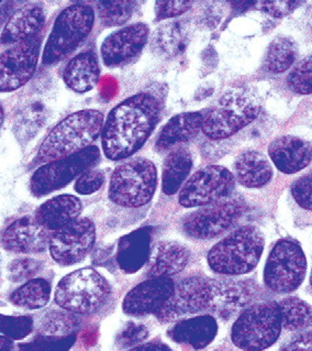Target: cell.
I'll list each match as a JSON object with an SVG mask.
<instances>
[{"instance_id":"obj_1","label":"cell","mask_w":312,"mask_h":351,"mask_svg":"<svg viewBox=\"0 0 312 351\" xmlns=\"http://www.w3.org/2000/svg\"><path fill=\"white\" fill-rule=\"evenodd\" d=\"M161 105L148 94L127 98L112 109L103 123L101 145L112 161L127 159L142 148L159 121Z\"/></svg>"},{"instance_id":"obj_2","label":"cell","mask_w":312,"mask_h":351,"mask_svg":"<svg viewBox=\"0 0 312 351\" xmlns=\"http://www.w3.org/2000/svg\"><path fill=\"white\" fill-rule=\"evenodd\" d=\"M251 296L248 285L241 282L192 276L175 285L173 294L156 316L168 323L204 311L231 314L246 306Z\"/></svg>"},{"instance_id":"obj_3","label":"cell","mask_w":312,"mask_h":351,"mask_svg":"<svg viewBox=\"0 0 312 351\" xmlns=\"http://www.w3.org/2000/svg\"><path fill=\"white\" fill-rule=\"evenodd\" d=\"M103 123V114L95 109L70 114L47 136L38 151L36 161L50 163L85 150L101 136Z\"/></svg>"},{"instance_id":"obj_4","label":"cell","mask_w":312,"mask_h":351,"mask_svg":"<svg viewBox=\"0 0 312 351\" xmlns=\"http://www.w3.org/2000/svg\"><path fill=\"white\" fill-rule=\"evenodd\" d=\"M264 236L259 228L243 226L212 247L207 260L213 272L242 276L255 269L264 250Z\"/></svg>"},{"instance_id":"obj_5","label":"cell","mask_w":312,"mask_h":351,"mask_svg":"<svg viewBox=\"0 0 312 351\" xmlns=\"http://www.w3.org/2000/svg\"><path fill=\"white\" fill-rule=\"evenodd\" d=\"M261 112V99L253 90L231 88L207 112L203 132L211 140L226 139L253 123Z\"/></svg>"},{"instance_id":"obj_6","label":"cell","mask_w":312,"mask_h":351,"mask_svg":"<svg viewBox=\"0 0 312 351\" xmlns=\"http://www.w3.org/2000/svg\"><path fill=\"white\" fill-rule=\"evenodd\" d=\"M112 289L95 269L76 270L65 276L56 287L54 300L61 308L72 314H92L106 303Z\"/></svg>"},{"instance_id":"obj_7","label":"cell","mask_w":312,"mask_h":351,"mask_svg":"<svg viewBox=\"0 0 312 351\" xmlns=\"http://www.w3.org/2000/svg\"><path fill=\"white\" fill-rule=\"evenodd\" d=\"M157 186V170L144 158L129 160L114 171L109 184L112 203L126 208L144 206L153 198Z\"/></svg>"},{"instance_id":"obj_8","label":"cell","mask_w":312,"mask_h":351,"mask_svg":"<svg viewBox=\"0 0 312 351\" xmlns=\"http://www.w3.org/2000/svg\"><path fill=\"white\" fill-rule=\"evenodd\" d=\"M282 328L278 304H254L233 324L232 341L244 351H263L276 343Z\"/></svg>"},{"instance_id":"obj_9","label":"cell","mask_w":312,"mask_h":351,"mask_svg":"<svg viewBox=\"0 0 312 351\" xmlns=\"http://www.w3.org/2000/svg\"><path fill=\"white\" fill-rule=\"evenodd\" d=\"M94 21L95 12L90 6L77 3L65 8L51 31L43 51V63L55 64L72 53L90 34Z\"/></svg>"},{"instance_id":"obj_10","label":"cell","mask_w":312,"mask_h":351,"mask_svg":"<svg viewBox=\"0 0 312 351\" xmlns=\"http://www.w3.org/2000/svg\"><path fill=\"white\" fill-rule=\"evenodd\" d=\"M307 274V259L300 245L291 240H279L270 251L265 265V285L276 293L297 290Z\"/></svg>"},{"instance_id":"obj_11","label":"cell","mask_w":312,"mask_h":351,"mask_svg":"<svg viewBox=\"0 0 312 351\" xmlns=\"http://www.w3.org/2000/svg\"><path fill=\"white\" fill-rule=\"evenodd\" d=\"M99 149L95 145H90L73 156L47 163L39 167L31 178V192L34 196L41 197L61 190L94 167L99 161Z\"/></svg>"},{"instance_id":"obj_12","label":"cell","mask_w":312,"mask_h":351,"mask_svg":"<svg viewBox=\"0 0 312 351\" xmlns=\"http://www.w3.org/2000/svg\"><path fill=\"white\" fill-rule=\"evenodd\" d=\"M246 208V203L240 197L229 196L188 215L183 229L194 239H213L232 228Z\"/></svg>"},{"instance_id":"obj_13","label":"cell","mask_w":312,"mask_h":351,"mask_svg":"<svg viewBox=\"0 0 312 351\" xmlns=\"http://www.w3.org/2000/svg\"><path fill=\"white\" fill-rule=\"evenodd\" d=\"M233 174L221 165H209L192 174L181 187L179 201L186 208L204 207L231 195Z\"/></svg>"},{"instance_id":"obj_14","label":"cell","mask_w":312,"mask_h":351,"mask_svg":"<svg viewBox=\"0 0 312 351\" xmlns=\"http://www.w3.org/2000/svg\"><path fill=\"white\" fill-rule=\"evenodd\" d=\"M96 241V227L88 218H78L52 234L51 256L61 265H76L90 254Z\"/></svg>"},{"instance_id":"obj_15","label":"cell","mask_w":312,"mask_h":351,"mask_svg":"<svg viewBox=\"0 0 312 351\" xmlns=\"http://www.w3.org/2000/svg\"><path fill=\"white\" fill-rule=\"evenodd\" d=\"M41 39L21 42L0 56V92H14L28 83L39 61Z\"/></svg>"},{"instance_id":"obj_16","label":"cell","mask_w":312,"mask_h":351,"mask_svg":"<svg viewBox=\"0 0 312 351\" xmlns=\"http://www.w3.org/2000/svg\"><path fill=\"white\" fill-rule=\"evenodd\" d=\"M150 29L145 23H134L110 34L101 45L103 61L107 66L126 64L144 48Z\"/></svg>"},{"instance_id":"obj_17","label":"cell","mask_w":312,"mask_h":351,"mask_svg":"<svg viewBox=\"0 0 312 351\" xmlns=\"http://www.w3.org/2000/svg\"><path fill=\"white\" fill-rule=\"evenodd\" d=\"M175 283L170 278H151L132 289L123 300L128 315L143 316L159 312L170 300Z\"/></svg>"},{"instance_id":"obj_18","label":"cell","mask_w":312,"mask_h":351,"mask_svg":"<svg viewBox=\"0 0 312 351\" xmlns=\"http://www.w3.org/2000/svg\"><path fill=\"white\" fill-rule=\"evenodd\" d=\"M1 243L7 250L17 254L42 252L50 243L48 230L36 218H19L3 232Z\"/></svg>"},{"instance_id":"obj_19","label":"cell","mask_w":312,"mask_h":351,"mask_svg":"<svg viewBox=\"0 0 312 351\" xmlns=\"http://www.w3.org/2000/svg\"><path fill=\"white\" fill-rule=\"evenodd\" d=\"M270 160L285 174L304 170L312 161V145L293 136L277 138L268 148Z\"/></svg>"},{"instance_id":"obj_20","label":"cell","mask_w":312,"mask_h":351,"mask_svg":"<svg viewBox=\"0 0 312 351\" xmlns=\"http://www.w3.org/2000/svg\"><path fill=\"white\" fill-rule=\"evenodd\" d=\"M45 23V14L41 7L29 5L12 14L1 34L3 45H18L39 36Z\"/></svg>"},{"instance_id":"obj_21","label":"cell","mask_w":312,"mask_h":351,"mask_svg":"<svg viewBox=\"0 0 312 351\" xmlns=\"http://www.w3.org/2000/svg\"><path fill=\"white\" fill-rule=\"evenodd\" d=\"M218 332V324L210 315L196 316L175 324L168 335L175 343L188 345L196 350L206 348L213 341Z\"/></svg>"},{"instance_id":"obj_22","label":"cell","mask_w":312,"mask_h":351,"mask_svg":"<svg viewBox=\"0 0 312 351\" xmlns=\"http://www.w3.org/2000/svg\"><path fill=\"white\" fill-rule=\"evenodd\" d=\"M81 210L83 205L76 196L59 195L38 208L36 219L48 232H57L78 219Z\"/></svg>"},{"instance_id":"obj_23","label":"cell","mask_w":312,"mask_h":351,"mask_svg":"<svg viewBox=\"0 0 312 351\" xmlns=\"http://www.w3.org/2000/svg\"><path fill=\"white\" fill-rule=\"evenodd\" d=\"M206 114L207 112H184L170 118L159 132L156 148L159 151L170 150L195 138L203 129Z\"/></svg>"},{"instance_id":"obj_24","label":"cell","mask_w":312,"mask_h":351,"mask_svg":"<svg viewBox=\"0 0 312 351\" xmlns=\"http://www.w3.org/2000/svg\"><path fill=\"white\" fill-rule=\"evenodd\" d=\"M148 260L150 278H170L186 268L190 252L181 243L161 241L155 245Z\"/></svg>"},{"instance_id":"obj_25","label":"cell","mask_w":312,"mask_h":351,"mask_svg":"<svg viewBox=\"0 0 312 351\" xmlns=\"http://www.w3.org/2000/svg\"><path fill=\"white\" fill-rule=\"evenodd\" d=\"M234 170L237 182L248 189L265 186L273 178V169L268 160L254 150L244 151L237 156Z\"/></svg>"},{"instance_id":"obj_26","label":"cell","mask_w":312,"mask_h":351,"mask_svg":"<svg viewBox=\"0 0 312 351\" xmlns=\"http://www.w3.org/2000/svg\"><path fill=\"white\" fill-rule=\"evenodd\" d=\"M150 229H138L127 234L119 243L117 261L127 274H134L142 268L150 258Z\"/></svg>"},{"instance_id":"obj_27","label":"cell","mask_w":312,"mask_h":351,"mask_svg":"<svg viewBox=\"0 0 312 351\" xmlns=\"http://www.w3.org/2000/svg\"><path fill=\"white\" fill-rule=\"evenodd\" d=\"M99 65L95 54L88 51L73 58L63 73L67 87L76 93H87L97 85L99 80Z\"/></svg>"},{"instance_id":"obj_28","label":"cell","mask_w":312,"mask_h":351,"mask_svg":"<svg viewBox=\"0 0 312 351\" xmlns=\"http://www.w3.org/2000/svg\"><path fill=\"white\" fill-rule=\"evenodd\" d=\"M192 167V156L190 151L177 147L170 151L164 162L162 176L163 192L173 195L181 190Z\"/></svg>"},{"instance_id":"obj_29","label":"cell","mask_w":312,"mask_h":351,"mask_svg":"<svg viewBox=\"0 0 312 351\" xmlns=\"http://www.w3.org/2000/svg\"><path fill=\"white\" fill-rule=\"evenodd\" d=\"M298 58V48L293 39L279 36L268 47L265 65L268 72L284 73L291 67Z\"/></svg>"},{"instance_id":"obj_30","label":"cell","mask_w":312,"mask_h":351,"mask_svg":"<svg viewBox=\"0 0 312 351\" xmlns=\"http://www.w3.org/2000/svg\"><path fill=\"white\" fill-rule=\"evenodd\" d=\"M277 304L285 329L289 332H297L312 326V306L307 302L296 296H290Z\"/></svg>"},{"instance_id":"obj_31","label":"cell","mask_w":312,"mask_h":351,"mask_svg":"<svg viewBox=\"0 0 312 351\" xmlns=\"http://www.w3.org/2000/svg\"><path fill=\"white\" fill-rule=\"evenodd\" d=\"M51 285L44 279H32L12 293L10 301L27 310H39L50 301Z\"/></svg>"},{"instance_id":"obj_32","label":"cell","mask_w":312,"mask_h":351,"mask_svg":"<svg viewBox=\"0 0 312 351\" xmlns=\"http://www.w3.org/2000/svg\"><path fill=\"white\" fill-rule=\"evenodd\" d=\"M134 1H99L97 3V10L101 23L107 27H114L126 23L131 18L133 12Z\"/></svg>"},{"instance_id":"obj_33","label":"cell","mask_w":312,"mask_h":351,"mask_svg":"<svg viewBox=\"0 0 312 351\" xmlns=\"http://www.w3.org/2000/svg\"><path fill=\"white\" fill-rule=\"evenodd\" d=\"M288 86L301 95L312 93V54L307 56L294 67L287 78Z\"/></svg>"},{"instance_id":"obj_34","label":"cell","mask_w":312,"mask_h":351,"mask_svg":"<svg viewBox=\"0 0 312 351\" xmlns=\"http://www.w3.org/2000/svg\"><path fill=\"white\" fill-rule=\"evenodd\" d=\"M75 341V336H48L41 335L30 343L19 346V351H68Z\"/></svg>"},{"instance_id":"obj_35","label":"cell","mask_w":312,"mask_h":351,"mask_svg":"<svg viewBox=\"0 0 312 351\" xmlns=\"http://www.w3.org/2000/svg\"><path fill=\"white\" fill-rule=\"evenodd\" d=\"M34 329V321L29 316H8L0 314V334L12 340L27 337Z\"/></svg>"},{"instance_id":"obj_36","label":"cell","mask_w":312,"mask_h":351,"mask_svg":"<svg viewBox=\"0 0 312 351\" xmlns=\"http://www.w3.org/2000/svg\"><path fill=\"white\" fill-rule=\"evenodd\" d=\"M76 319L68 313L52 312L41 323V332L48 336H70L75 329Z\"/></svg>"},{"instance_id":"obj_37","label":"cell","mask_w":312,"mask_h":351,"mask_svg":"<svg viewBox=\"0 0 312 351\" xmlns=\"http://www.w3.org/2000/svg\"><path fill=\"white\" fill-rule=\"evenodd\" d=\"M159 45L166 53L176 54L183 49L185 34L181 28V23H168L159 32Z\"/></svg>"},{"instance_id":"obj_38","label":"cell","mask_w":312,"mask_h":351,"mask_svg":"<svg viewBox=\"0 0 312 351\" xmlns=\"http://www.w3.org/2000/svg\"><path fill=\"white\" fill-rule=\"evenodd\" d=\"M105 183L103 171L88 170L78 176L75 183V191L81 195H90L101 190Z\"/></svg>"},{"instance_id":"obj_39","label":"cell","mask_w":312,"mask_h":351,"mask_svg":"<svg viewBox=\"0 0 312 351\" xmlns=\"http://www.w3.org/2000/svg\"><path fill=\"white\" fill-rule=\"evenodd\" d=\"M291 194L299 206L312 210V171L294 183Z\"/></svg>"},{"instance_id":"obj_40","label":"cell","mask_w":312,"mask_h":351,"mask_svg":"<svg viewBox=\"0 0 312 351\" xmlns=\"http://www.w3.org/2000/svg\"><path fill=\"white\" fill-rule=\"evenodd\" d=\"M42 265L34 259H17L10 265V276L14 281L30 279L39 272Z\"/></svg>"},{"instance_id":"obj_41","label":"cell","mask_w":312,"mask_h":351,"mask_svg":"<svg viewBox=\"0 0 312 351\" xmlns=\"http://www.w3.org/2000/svg\"><path fill=\"white\" fill-rule=\"evenodd\" d=\"M148 329L143 325L135 323L127 324L126 327L121 330L118 336L117 341L121 347L129 348L132 346L138 345L145 338L148 337Z\"/></svg>"},{"instance_id":"obj_42","label":"cell","mask_w":312,"mask_h":351,"mask_svg":"<svg viewBox=\"0 0 312 351\" xmlns=\"http://www.w3.org/2000/svg\"><path fill=\"white\" fill-rule=\"evenodd\" d=\"M190 1H157L155 3L156 19L179 17L192 8Z\"/></svg>"},{"instance_id":"obj_43","label":"cell","mask_w":312,"mask_h":351,"mask_svg":"<svg viewBox=\"0 0 312 351\" xmlns=\"http://www.w3.org/2000/svg\"><path fill=\"white\" fill-rule=\"evenodd\" d=\"M261 9L275 18L286 17L295 10L300 1H262L259 3Z\"/></svg>"},{"instance_id":"obj_44","label":"cell","mask_w":312,"mask_h":351,"mask_svg":"<svg viewBox=\"0 0 312 351\" xmlns=\"http://www.w3.org/2000/svg\"><path fill=\"white\" fill-rule=\"evenodd\" d=\"M281 351H312V329L298 335Z\"/></svg>"},{"instance_id":"obj_45","label":"cell","mask_w":312,"mask_h":351,"mask_svg":"<svg viewBox=\"0 0 312 351\" xmlns=\"http://www.w3.org/2000/svg\"><path fill=\"white\" fill-rule=\"evenodd\" d=\"M128 351H173L162 343H148L144 345L137 346Z\"/></svg>"},{"instance_id":"obj_46","label":"cell","mask_w":312,"mask_h":351,"mask_svg":"<svg viewBox=\"0 0 312 351\" xmlns=\"http://www.w3.org/2000/svg\"><path fill=\"white\" fill-rule=\"evenodd\" d=\"M0 351H14V345L12 339L0 335Z\"/></svg>"},{"instance_id":"obj_47","label":"cell","mask_w":312,"mask_h":351,"mask_svg":"<svg viewBox=\"0 0 312 351\" xmlns=\"http://www.w3.org/2000/svg\"><path fill=\"white\" fill-rule=\"evenodd\" d=\"M3 120H5V112H3V106L0 104V128L3 127Z\"/></svg>"},{"instance_id":"obj_48","label":"cell","mask_w":312,"mask_h":351,"mask_svg":"<svg viewBox=\"0 0 312 351\" xmlns=\"http://www.w3.org/2000/svg\"><path fill=\"white\" fill-rule=\"evenodd\" d=\"M310 285H311V287H312V271H311V276H310Z\"/></svg>"}]
</instances>
